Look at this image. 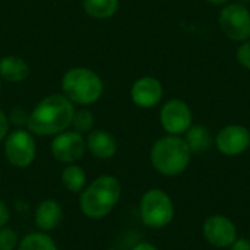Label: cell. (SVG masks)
Here are the masks:
<instances>
[{"mask_svg": "<svg viewBox=\"0 0 250 250\" xmlns=\"http://www.w3.org/2000/svg\"><path fill=\"white\" fill-rule=\"evenodd\" d=\"M4 157L16 168L29 167L37 157V144L28 129H15L4 139Z\"/></svg>", "mask_w": 250, "mask_h": 250, "instance_id": "obj_6", "label": "cell"}, {"mask_svg": "<svg viewBox=\"0 0 250 250\" xmlns=\"http://www.w3.org/2000/svg\"><path fill=\"white\" fill-rule=\"evenodd\" d=\"M73 103L63 94L44 97L29 113L26 129L35 136H56L72 126Z\"/></svg>", "mask_w": 250, "mask_h": 250, "instance_id": "obj_1", "label": "cell"}, {"mask_svg": "<svg viewBox=\"0 0 250 250\" xmlns=\"http://www.w3.org/2000/svg\"><path fill=\"white\" fill-rule=\"evenodd\" d=\"M86 151V141L82 133L64 130L56 135L51 141V155L63 164L78 163Z\"/></svg>", "mask_w": 250, "mask_h": 250, "instance_id": "obj_9", "label": "cell"}, {"mask_svg": "<svg viewBox=\"0 0 250 250\" xmlns=\"http://www.w3.org/2000/svg\"><path fill=\"white\" fill-rule=\"evenodd\" d=\"M62 91L73 104L91 105L97 103L104 91L103 79L92 69L72 67L62 78Z\"/></svg>", "mask_w": 250, "mask_h": 250, "instance_id": "obj_4", "label": "cell"}, {"mask_svg": "<svg viewBox=\"0 0 250 250\" xmlns=\"http://www.w3.org/2000/svg\"><path fill=\"white\" fill-rule=\"evenodd\" d=\"M29 76L28 63L19 56H4L0 59V78L10 83H21Z\"/></svg>", "mask_w": 250, "mask_h": 250, "instance_id": "obj_15", "label": "cell"}, {"mask_svg": "<svg viewBox=\"0 0 250 250\" xmlns=\"http://www.w3.org/2000/svg\"><path fill=\"white\" fill-rule=\"evenodd\" d=\"M105 250H117V249H105Z\"/></svg>", "mask_w": 250, "mask_h": 250, "instance_id": "obj_30", "label": "cell"}, {"mask_svg": "<svg viewBox=\"0 0 250 250\" xmlns=\"http://www.w3.org/2000/svg\"><path fill=\"white\" fill-rule=\"evenodd\" d=\"M217 149L226 157H237L250 146V132L243 125H227L215 138Z\"/></svg>", "mask_w": 250, "mask_h": 250, "instance_id": "obj_11", "label": "cell"}, {"mask_svg": "<svg viewBox=\"0 0 250 250\" xmlns=\"http://www.w3.org/2000/svg\"><path fill=\"white\" fill-rule=\"evenodd\" d=\"M236 59L245 69L250 70V38L239 45L236 51Z\"/></svg>", "mask_w": 250, "mask_h": 250, "instance_id": "obj_23", "label": "cell"}, {"mask_svg": "<svg viewBox=\"0 0 250 250\" xmlns=\"http://www.w3.org/2000/svg\"><path fill=\"white\" fill-rule=\"evenodd\" d=\"M192 154L207 152L212 146V136L204 125H192L185 138Z\"/></svg>", "mask_w": 250, "mask_h": 250, "instance_id": "obj_16", "label": "cell"}, {"mask_svg": "<svg viewBox=\"0 0 250 250\" xmlns=\"http://www.w3.org/2000/svg\"><path fill=\"white\" fill-rule=\"evenodd\" d=\"M190 157L192 152L185 138L177 135H166L157 139L149 152L152 167L167 177H176L185 173L190 164Z\"/></svg>", "mask_w": 250, "mask_h": 250, "instance_id": "obj_3", "label": "cell"}, {"mask_svg": "<svg viewBox=\"0 0 250 250\" xmlns=\"http://www.w3.org/2000/svg\"><path fill=\"white\" fill-rule=\"evenodd\" d=\"M160 123L167 135H183L193 125L190 107L177 98L168 100L160 110Z\"/></svg>", "mask_w": 250, "mask_h": 250, "instance_id": "obj_8", "label": "cell"}, {"mask_svg": "<svg viewBox=\"0 0 250 250\" xmlns=\"http://www.w3.org/2000/svg\"><path fill=\"white\" fill-rule=\"evenodd\" d=\"M163 85L154 76H142L136 79L130 88L132 103L139 108H152L163 100Z\"/></svg>", "mask_w": 250, "mask_h": 250, "instance_id": "obj_12", "label": "cell"}, {"mask_svg": "<svg viewBox=\"0 0 250 250\" xmlns=\"http://www.w3.org/2000/svg\"><path fill=\"white\" fill-rule=\"evenodd\" d=\"M18 250H59V248L48 233L35 231L19 240Z\"/></svg>", "mask_w": 250, "mask_h": 250, "instance_id": "obj_19", "label": "cell"}, {"mask_svg": "<svg viewBox=\"0 0 250 250\" xmlns=\"http://www.w3.org/2000/svg\"><path fill=\"white\" fill-rule=\"evenodd\" d=\"M19 236L18 233L10 227L0 229V250H15L19 245Z\"/></svg>", "mask_w": 250, "mask_h": 250, "instance_id": "obj_21", "label": "cell"}, {"mask_svg": "<svg viewBox=\"0 0 250 250\" xmlns=\"http://www.w3.org/2000/svg\"><path fill=\"white\" fill-rule=\"evenodd\" d=\"M9 127H10V122L7 114L0 108V142L6 139V136L9 135Z\"/></svg>", "mask_w": 250, "mask_h": 250, "instance_id": "obj_24", "label": "cell"}, {"mask_svg": "<svg viewBox=\"0 0 250 250\" xmlns=\"http://www.w3.org/2000/svg\"><path fill=\"white\" fill-rule=\"evenodd\" d=\"M85 141L86 149L98 160H110L117 152V141L107 130H91Z\"/></svg>", "mask_w": 250, "mask_h": 250, "instance_id": "obj_14", "label": "cell"}, {"mask_svg": "<svg viewBox=\"0 0 250 250\" xmlns=\"http://www.w3.org/2000/svg\"><path fill=\"white\" fill-rule=\"evenodd\" d=\"M204 239L214 248L226 249L237 240V229L226 215H211L202 226Z\"/></svg>", "mask_w": 250, "mask_h": 250, "instance_id": "obj_10", "label": "cell"}, {"mask_svg": "<svg viewBox=\"0 0 250 250\" xmlns=\"http://www.w3.org/2000/svg\"><path fill=\"white\" fill-rule=\"evenodd\" d=\"M10 220V211H9V207L4 201L0 199V229L6 227L7 223Z\"/></svg>", "mask_w": 250, "mask_h": 250, "instance_id": "obj_25", "label": "cell"}, {"mask_svg": "<svg viewBox=\"0 0 250 250\" xmlns=\"http://www.w3.org/2000/svg\"><path fill=\"white\" fill-rule=\"evenodd\" d=\"M0 81H1V78H0ZM0 91H1V82H0Z\"/></svg>", "mask_w": 250, "mask_h": 250, "instance_id": "obj_29", "label": "cell"}, {"mask_svg": "<svg viewBox=\"0 0 250 250\" xmlns=\"http://www.w3.org/2000/svg\"><path fill=\"white\" fill-rule=\"evenodd\" d=\"M207 1L214 4V6H226L230 0H207Z\"/></svg>", "mask_w": 250, "mask_h": 250, "instance_id": "obj_28", "label": "cell"}, {"mask_svg": "<svg viewBox=\"0 0 250 250\" xmlns=\"http://www.w3.org/2000/svg\"><path fill=\"white\" fill-rule=\"evenodd\" d=\"M63 218V209L62 205L56 199H44L41 201L35 208V226L40 229V231L48 233L53 231Z\"/></svg>", "mask_w": 250, "mask_h": 250, "instance_id": "obj_13", "label": "cell"}, {"mask_svg": "<svg viewBox=\"0 0 250 250\" xmlns=\"http://www.w3.org/2000/svg\"><path fill=\"white\" fill-rule=\"evenodd\" d=\"M7 117H9V122L13 126H16L18 129H21L22 126H26L28 119H29V113L26 110H23L22 107H15Z\"/></svg>", "mask_w": 250, "mask_h": 250, "instance_id": "obj_22", "label": "cell"}, {"mask_svg": "<svg viewBox=\"0 0 250 250\" xmlns=\"http://www.w3.org/2000/svg\"><path fill=\"white\" fill-rule=\"evenodd\" d=\"M132 250H160L155 245H152V243H148V242H139V243H136Z\"/></svg>", "mask_w": 250, "mask_h": 250, "instance_id": "obj_27", "label": "cell"}, {"mask_svg": "<svg viewBox=\"0 0 250 250\" xmlns=\"http://www.w3.org/2000/svg\"><path fill=\"white\" fill-rule=\"evenodd\" d=\"M249 149H250V146H249Z\"/></svg>", "mask_w": 250, "mask_h": 250, "instance_id": "obj_31", "label": "cell"}, {"mask_svg": "<svg viewBox=\"0 0 250 250\" xmlns=\"http://www.w3.org/2000/svg\"><path fill=\"white\" fill-rule=\"evenodd\" d=\"M62 183L66 190L79 193L86 186V173L76 164H67L62 171Z\"/></svg>", "mask_w": 250, "mask_h": 250, "instance_id": "obj_18", "label": "cell"}, {"mask_svg": "<svg viewBox=\"0 0 250 250\" xmlns=\"http://www.w3.org/2000/svg\"><path fill=\"white\" fill-rule=\"evenodd\" d=\"M230 250H250V242L248 239H239L230 246Z\"/></svg>", "mask_w": 250, "mask_h": 250, "instance_id": "obj_26", "label": "cell"}, {"mask_svg": "<svg viewBox=\"0 0 250 250\" xmlns=\"http://www.w3.org/2000/svg\"><path fill=\"white\" fill-rule=\"evenodd\" d=\"M139 214L144 226L160 230L167 227L174 218V204L161 189L146 190L139 202Z\"/></svg>", "mask_w": 250, "mask_h": 250, "instance_id": "obj_5", "label": "cell"}, {"mask_svg": "<svg viewBox=\"0 0 250 250\" xmlns=\"http://www.w3.org/2000/svg\"><path fill=\"white\" fill-rule=\"evenodd\" d=\"M120 196V180L111 174H104L85 186L79 196V208L86 218L103 220L116 208Z\"/></svg>", "mask_w": 250, "mask_h": 250, "instance_id": "obj_2", "label": "cell"}, {"mask_svg": "<svg viewBox=\"0 0 250 250\" xmlns=\"http://www.w3.org/2000/svg\"><path fill=\"white\" fill-rule=\"evenodd\" d=\"M94 125H95V116L91 110L88 108H81V110H75L73 119H72V127L75 132L78 133H89L91 130H94Z\"/></svg>", "mask_w": 250, "mask_h": 250, "instance_id": "obj_20", "label": "cell"}, {"mask_svg": "<svg viewBox=\"0 0 250 250\" xmlns=\"http://www.w3.org/2000/svg\"><path fill=\"white\" fill-rule=\"evenodd\" d=\"M218 23L224 35L233 41L243 42L250 38V12L242 3H227L218 15Z\"/></svg>", "mask_w": 250, "mask_h": 250, "instance_id": "obj_7", "label": "cell"}, {"mask_svg": "<svg viewBox=\"0 0 250 250\" xmlns=\"http://www.w3.org/2000/svg\"><path fill=\"white\" fill-rule=\"evenodd\" d=\"M119 0H83L82 7L85 13L94 19H108L119 10Z\"/></svg>", "mask_w": 250, "mask_h": 250, "instance_id": "obj_17", "label": "cell"}]
</instances>
